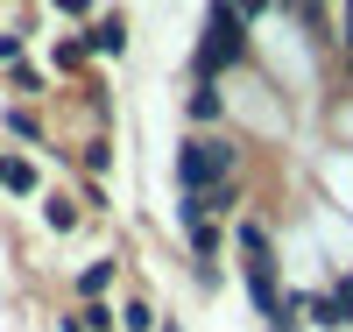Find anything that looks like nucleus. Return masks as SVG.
<instances>
[{"label":"nucleus","instance_id":"1a4fd4ad","mask_svg":"<svg viewBox=\"0 0 353 332\" xmlns=\"http://www.w3.org/2000/svg\"><path fill=\"white\" fill-rule=\"evenodd\" d=\"M191 120H219V92H212V85H198V92H191Z\"/></svg>","mask_w":353,"mask_h":332},{"label":"nucleus","instance_id":"ddd939ff","mask_svg":"<svg viewBox=\"0 0 353 332\" xmlns=\"http://www.w3.org/2000/svg\"><path fill=\"white\" fill-rule=\"evenodd\" d=\"M339 297H346V304H353V276H346V283H339Z\"/></svg>","mask_w":353,"mask_h":332},{"label":"nucleus","instance_id":"f03ea898","mask_svg":"<svg viewBox=\"0 0 353 332\" xmlns=\"http://www.w3.org/2000/svg\"><path fill=\"white\" fill-rule=\"evenodd\" d=\"M226 177H233V148L226 141H184L176 148V184H184V198L219 191Z\"/></svg>","mask_w":353,"mask_h":332},{"label":"nucleus","instance_id":"f8f14e48","mask_svg":"<svg viewBox=\"0 0 353 332\" xmlns=\"http://www.w3.org/2000/svg\"><path fill=\"white\" fill-rule=\"evenodd\" d=\"M198 205H205V213H233V184H219V191H205Z\"/></svg>","mask_w":353,"mask_h":332},{"label":"nucleus","instance_id":"2eb2a0df","mask_svg":"<svg viewBox=\"0 0 353 332\" xmlns=\"http://www.w3.org/2000/svg\"><path fill=\"white\" fill-rule=\"evenodd\" d=\"M346 57H353V50H346Z\"/></svg>","mask_w":353,"mask_h":332},{"label":"nucleus","instance_id":"4468645a","mask_svg":"<svg viewBox=\"0 0 353 332\" xmlns=\"http://www.w3.org/2000/svg\"><path fill=\"white\" fill-rule=\"evenodd\" d=\"M163 332H176V325H163Z\"/></svg>","mask_w":353,"mask_h":332},{"label":"nucleus","instance_id":"20e7f679","mask_svg":"<svg viewBox=\"0 0 353 332\" xmlns=\"http://www.w3.org/2000/svg\"><path fill=\"white\" fill-rule=\"evenodd\" d=\"M92 50H99V57H121V50H128V21H121V14H106V21L92 28Z\"/></svg>","mask_w":353,"mask_h":332},{"label":"nucleus","instance_id":"0eeeda50","mask_svg":"<svg viewBox=\"0 0 353 332\" xmlns=\"http://www.w3.org/2000/svg\"><path fill=\"white\" fill-rule=\"evenodd\" d=\"M43 219H50L57 233H71V226H78V213H71V198H50V205H43Z\"/></svg>","mask_w":353,"mask_h":332},{"label":"nucleus","instance_id":"7ed1b4c3","mask_svg":"<svg viewBox=\"0 0 353 332\" xmlns=\"http://www.w3.org/2000/svg\"><path fill=\"white\" fill-rule=\"evenodd\" d=\"M311 325H325V332H339V325H353V304H346V297L339 290H325V297H311Z\"/></svg>","mask_w":353,"mask_h":332},{"label":"nucleus","instance_id":"9d476101","mask_svg":"<svg viewBox=\"0 0 353 332\" xmlns=\"http://www.w3.org/2000/svg\"><path fill=\"white\" fill-rule=\"evenodd\" d=\"M121 325H128V332H156V311H149V304H141V297H134V304L121 311Z\"/></svg>","mask_w":353,"mask_h":332},{"label":"nucleus","instance_id":"423d86ee","mask_svg":"<svg viewBox=\"0 0 353 332\" xmlns=\"http://www.w3.org/2000/svg\"><path fill=\"white\" fill-rule=\"evenodd\" d=\"M78 290H85V297H99V290H113V262H92V268H85V276H78Z\"/></svg>","mask_w":353,"mask_h":332},{"label":"nucleus","instance_id":"6e6552de","mask_svg":"<svg viewBox=\"0 0 353 332\" xmlns=\"http://www.w3.org/2000/svg\"><path fill=\"white\" fill-rule=\"evenodd\" d=\"M233 240H241L248 255H269V226H254V219H241V233H233Z\"/></svg>","mask_w":353,"mask_h":332},{"label":"nucleus","instance_id":"9b49d317","mask_svg":"<svg viewBox=\"0 0 353 332\" xmlns=\"http://www.w3.org/2000/svg\"><path fill=\"white\" fill-rule=\"evenodd\" d=\"M78 325H85V332H106V325H113V311H106V304H85V311H78Z\"/></svg>","mask_w":353,"mask_h":332},{"label":"nucleus","instance_id":"39448f33","mask_svg":"<svg viewBox=\"0 0 353 332\" xmlns=\"http://www.w3.org/2000/svg\"><path fill=\"white\" fill-rule=\"evenodd\" d=\"M0 184H8V191H36V170H28V163H8V156H0Z\"/></svg>","mask_w":353,"mask_h":332},{"label":"nucleus","instance_id":"f257e3e1","mask_svg":"<svg viewBox=\"0 0 353 332\" xmlns=\"http://www.w3.org/2000/svg\"><path fill=\"white\" fill-rule=\"evenodd\" d=\"M248 57V28L233 14V0H212V21H205V43H198V78L212 85L226 64H241Z\"/></svg>","mask_w":353,"mask_h":332}]
</instances>
